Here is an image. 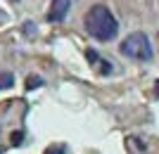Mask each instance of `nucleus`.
<instances>
[{
    "label": "nucleus",
    "mask_w": 159,
    "mask_h": 154,
    "mask_svg": "<svg viewBox=\"0 0 159 154\" xmlns=\"http://www.w3.org/2000/svg\"><path fill=\"white\" fill-rule=\"evenodd\" d=\"M121 55L128 57V59H135V62H150L154 57L152 52V45H150V38L145 33H131L124 43H121Z\"/></svg>",
    "instance_id": "2"
},
{
    "label": "nucleus",
    "mask_w": 159,
    "mask_h": 154,
    "mask_svg": "<svg viewBox=\"0 0 159 154\" xmlns=\"http://www.w3.org/2000/svg\"><path fill=\"white\" fill-rule=\"evenodd\" d=\"M45 154H66V147L64 145H57V147H50Z\"/></svg>",
    "instance_id": "6"
},
{
    "label": "nucleus",
    "mask_w": 159,
    "mask_h": 154,
    "mask_svg": "<svg viewBox=\"0 0 159 154\" xmlns=\"http://www.w3.org/2000/svg\"><path fill=\"white\" fill-rule=\"evenodd\" d=\"M154 95H157V97H159V81H157V83H154Z\"/></svg>",
    "instance_id": "7"
},
{
    "label": "nucleus",
    "mask_w": 159,
    "mask_h": 154,
    "mask_svg": "<svg viewBox=\"0 0 159 154\" xmlns=\"http://www.w3.org/2000/svg\"><path fill=\"white\" fill-rule=\"evenodd\" d=\"M40 86H43V78H38V76H33V78L29 76L26 78V90H33V88H40Z\"/></svg>",
    "instance_id": "5"
},
{
    "label": "nucleus",
    "mask_w": 159,
    "mask_h": 154,
    "mask_svg": "<svg viewBox=\"0 0 159 154\" xmlns=\"http://www.w3.org/2000/svg\"><path fill=\"white\" fill-rule=\"evenodd\" d=\"M69 7H71V0H52V2H50V10H48V21H50V24L64 21V17L69 14Z\"/></svg>",
    "instance_id": "3"
},
{
    "label": "nucleus",
    "mask_w": 159,
    "mask_h": 154,
    "mask_svg": "<svg viewBox=\"0 0 159 154\" xmlns=\"http://www.w3.org/2000/svg\"><path fill=\"white\" fill-rule=\"evenodd\" d=\"M12 83H14V76H12V74H7V71H5V74H0V90L10 88Z\"/></svg>",
    "instance_id": "4"
},
{
    "label": "nucleus",
    "mask_w": 159,
    "mask_h": 154,
    "mask_svg": "<svg viewBox=\"0 0 159 154\" xmlns=\"http://www.w3.org/2000/svg\"><path fill=\"white\" fill-rule=\"evenodd\" d=\"M86 31L93 36L95 40H112L119 33V24L114 19V14L109 12V7L105 5H93L86 14Z\"/></svg>",
    "instance_id": "1"
}]
</instances>
